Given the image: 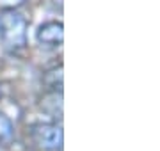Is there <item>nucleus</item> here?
<instances>
[{"label": "nucleus", "mask_w": 160, "mask_h": 151, "mask_svg": "<svg viewBox=\"0 0 160 151\" xmlns=\"http://www.w3.org/2000/svg\"><path fill=\"white\" fill-rule=\"evenodd\" d=\"M27 32H29V22L16 9L0 12V43L4 50L11 53L25 50Z\"/></svg>", "instance_id": "nucleus-1"}, {"label": "nucleus", "mask_w": 160, "mask_h": 151, "mask_svg": "<svg viewBox=\"0 0 160 151\" xmlns=\"http://www.w3.org/2000/svg\"><path fill=\"white\" fill-rule=\"evenodd\" d=\"M30 137L43 151H61L64 144L62 128L57 123H36L30 126Z\"/></svg>", "instance_id": "nucleus-2"}, {"label": "nucleus", "mask_w": 160, "mask_h": 151, "mask_svg": "<svg viewBox=\"0 0 160 151\" xmlns=\"http://www.w3.org/2000/svg\"><path fill=\"white\" fill-rule=\"evenodd\" d=\"M36 39L45 48H61L64 43V25L61 22H46L39 25Z\"/></svg>", "instance_id": "nucleus-3"}, {"label": "nucleus", "mask_w": 160, "mask_h": 151, "mask_svg": "<svg viewBox=\"0 0 160 151\" xmlns=\"http://www.w3.org/2000/svg\"><path fill=\"white\" fill-rule=\"evenodd\" d=\"M43 82H45V85L50 89L52 93H61L62 91V66L59 64L55 68H52L45 73L43 76Z\"/></svg>", "instance_id": "nucleus-4"}, {"label": "nucleus", "mask_w": 160, "mask_h": 151, "mask_svg": "<svg viewBox=\"0 0 160 151\" xmlns=\"http://www.w3.org/2000/svg\"><path fill=\"white\" fill-rule=\"evenodd\" d=\"M12 137H14V126H12L11 119L4 112H0V146L9 144Z\"/></svg>", "instance_id": "nucleus-5"}, {"label": "nucleus", "mask_w": 160, "mask_h": 151, "mask_svg": "<svg viewBox=\"0 0 160 151\" xmlns=\"http://www.w3.org/2000/svg\"><path fill=\"white\" fill-rule=\"evenodd\" d=\"M25 4V0H0V12L2 11H12Z\"/></svg>", "instance_id": "nucleus-6"}, {"label": "nucleus", "mask_w": 160, "mask_h": 151, "mask_svg": "<svg viewBox=\"0 0 160 151\" xmlns=\"http://www.w3.org/2000/svg\"><path fill=\"white\" fill-rule=\"evenodd\" d=\"M52 2H53V4H55V6L62 7V0H52Z\"/></svg>", "instance_id": "nucleus-7"}, {"label": "nucleus", "mask_w": 160, "mask_h": 151, "mask_svg": "<svg viewBox=\"0 0 160 151\" xmlns=\"http://www.w3.org/2000/svg\"><path fill=\"white\" fill-rule=\"evenodd\" d=\"M2 96H4V91H2V85H0V98H2Z\"/></svg>", "instance_id": "nucleus-8"}]
</instances>
